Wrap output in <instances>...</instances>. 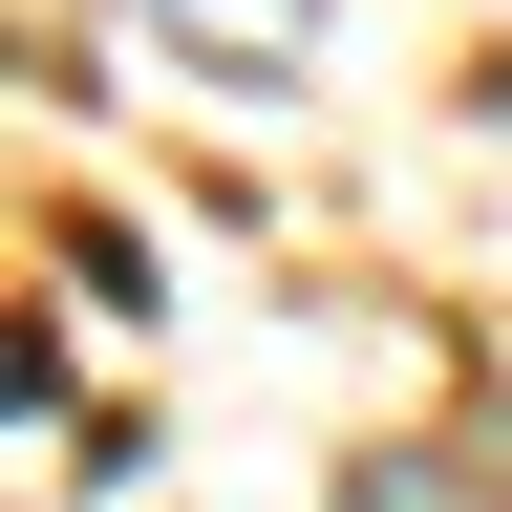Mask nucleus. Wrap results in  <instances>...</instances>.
Listing matches in <instances>:
<instances>
[{"instance_id": "2", "label": "nucleus", "mask_w": 512, "mask_h": 512, "mask_svg": "<svg viewBox=\"0 0 512 512\" xmlns=\"http://www.w3.org/2000/svg\"><path fill=\"white\" fill-rule=\"evenodd\" d=\"M342 512H491V491L448 470V448H363V470H342Z\"/></svg>"}, {"instance_id": "1", "label": "nucleus", "mask_w": 512, "mask_h": 512, "mask_svg": "<svg viewBox=\"0 0 512 512\" xmlns=\"http://www.w3.org/2000/svg\"><path fill=\"white\" fill-rule=\"evenodd\" d=\"M128 43H171L192 86H235V107H278L299 64H320V0H107Z\"/></svg>"}]
</instances>
